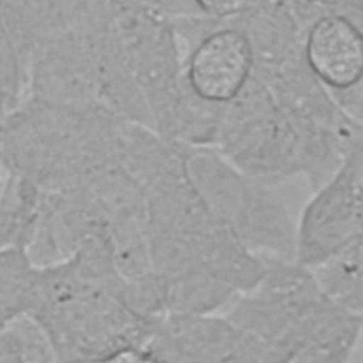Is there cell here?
Segmentation results:
<instances>
[{"label": "cell", "instance_id": "obj_1", "mask_svg": "<svg viewBox=\"0 0 363 363\" xmlns=\"http://www.w3.org/2000/svg\"><path fill=\"white\" fill-rule=\"evenodd\" d=\"M24 318L57 363H94L123 347L146 346L160 323L139 311L133 284L115 261L94 252L37 264Z\"/></svg>", "mask_w": 363, "mask_h": 363}, {"label": "cell", "instance_id": "obj_2", "mask_svg": "<svg viewBox=\"0 0 363 363\" xmlns=\"http://www.w3.org/2000/svg\"><path fill=\"white\" fill-rule=\"evenodd\" d=\"M264 264L258 282L223 313L252 340L262 363H347L362 335V313L333 303L295 261Z\"/></svg>", "mask_w": 363, "mask_h": 363}, {"label": "cell", "instance_id": "obj_3", "mask_svg": "<svg viewBox=\"0 0 363 363\" xmlns=\"http://www.w3.org/2000/svg\"><path fill=\"white\" fill-rule=\"evenodd\" d=\"M196 170L197 193L245 250L261 259L294 261L296 225L279 203L221 166L201 163Z\"/></svg>", "mask_w": 363, "mask_h": 363}, {"label": "cell", "instance_id": "obj_4", "mask_svg": "<svg viewBox=\"0 0 363 363\" xmlns=\"http://www.w3.org/2000/svg\"><path fill=\"white\" fill-rule=\"evenodd\" d=\"M362 237V162L357 153L303 210L295 231L294 261L312 268Z\"/></svg>", "mask_w": 363, "mask_h": 363}, {"label": "cell", "instance_id": "obj_5", "mask_svg": "<svg viewBox=\"0 0 363 363\" xmlns=\"http://www.w3.org/2000/svg\"><path fill=\"white\" fill-rule=\"evenodd\" d=\"M167 363H262L252 340L224 315H166L146 345Z\"/></svg>", "mask_w": 363, "mask_h": 363}, {"label": "cell", "instance_id": "obj_6", "mask_svg": "<svg viewBox=\"0 0 363 363\" xmlns=\"http://www.w3.org/2000/svg\"><path fill=\"white\" fill-rule=\"evenodd\" d=\"M251 64L250 38L237 30H221L208 35L193 52L189 79L200 98L224 102L242 88Z\"/></svg>", "mask_w": 363, "mask_h": 363}, {"label": "cell", "instance_id": "obj_7", "mask_svg": "<svg viewBox=\"0 0 363 363\" xmlns=\"http://www.w3.org/2000/svg\"><path fill=\"white\" fill-rule=\"evenodd\" d=\"M306 58L322 81L335 88H349L363 71L360 31L340 16H325L308 34Z\"/></svg>", "mask_w": 363, "mask_h": 363}, {"label": "cell", "instance_id": "obj_8", "mask_svg": "<svg viewBox=\"0 0 363 363\" xmlns=\"http://www.w3.org/2000/svg\"><path fill=\"white\" fill-rule=\"evenodd\" d=\"M41 217V190L28 179L3 170L0 189V248L33 245Z\"/></svg>", "mask_w": 363, "mask_h": 363}, {"label": "cell", "instance_id": "obj_9", "mask_svg": "<svg viewBox=\"0 0 363 363\" xmlns=\"http://www.w3.org/2000/svg\"><path fill=\"white\" fill-rule=\"evenodd\" d=\"M319 289L336 305L363 311V237L318 265L308 268Z\"/></svg>", "mask_w": 363, "mask_h": 363}, {"label": "cell", "instance_id": "obj_10", "mask_svg": "<svg viewBox=\"0 0 363 363\" xmlns=\"http://www.w3.org/2000/svg\"><path fill=\"white\" fill-rule=\"evenodd\" d=\"M35 269L28 251L0 248V330L26 316Z\"/></svg>", "mask_w": 363, "mask_h": 363}, {"label": "cell", "instance_id": "obj_11", "mask_svg": "<svg viewBox=\"0 0 363 363\" xmlns=\"http://www.w3.org/2000/svg\"><path fill=\"white\" fill-rule=\"evenodd\" d=\"M31 52L0 17V105L7 115L26 96Z\"/></svg>", "mask_w": 363, "mask_h": 363}, {"label": "cell", "instance_id": "obj_12", "mask_svg": "<svg viewBox=\"0 0 363 363\" xmlns=\"http://www.w3.org/2000/svg\"><path fill=\"white\" fill-rule=\"evenodd\" d=\"M55 9L57 0H0V17L30 52L51 31Z\"/></svg>", "mask_w": 363, "mask_h": 363}, {"label": "cell", "instance_id": "obj_13", "mask_svg": "<svg viewBox=\"0 0 363 363\" xmlns=\"http://www.w3.org/2000/svg\"><path fill=\"white\" fill-rule=\"evenodd\" d=\"M50 347L27 318H20L0 330V363H34Z\"/></svg>", "mask_w": 363, "mask_h": 363}, {"label": "cell", "instance_id": "obj_14", "mask_svg": "<svg viewBox=\"0 0 363 363\" xmlns=\"http://www.w3.org/2000/svg\"><path fill=\"white\" fill-rule=\"evenodd\" d=\"M203 10L214 16H231L244 11L257 0H196Z\"/></svg>", "mask_w": 363, "mask_h": 363}, {"label": "cell", "instance_id": "obj_15", "mask_svg": "<svg viewBox=\"0 0 363 363\" xmlns=\"http://www.w3.org/2000/svg\"><path fill=\"white\" fill-rule=\"evenodd\" d=\"M136 363H167V362H164L160 356H157L147 346H145V347H142Z\"/></svg>", "mask_w": 363, "mask_h": 363}, {"label": "cell", "instance_id": "obj_16", "mask_svg": "<svg viewBox=\"0 0 363 363\" xmlns=\"http://www.w3.org/2000/svg\"><path fill=\"white\" fill-rule=\"evenodd\" d=\"M4 118H6V113L0 105V133H1V129H3V122H4Z\"/></svg>", "mask_w": 363, "mask_h": 363}, {"label": "cell", "instance_id": "obj_17", "mask_svg": "<svg viewBox=\"0 0 363 363\" xmlns=\"http://www.w3.org/2000/svg\"><path fill=\"white\" fill-rule=\"evenodd\" d=\"M1 182H3V166L0 162V189H1Z\"/></svg>", "mask_w": 363, "mask_h": 363}, {"label": "cell", "instance_id": "obj_18", "mask_svg": "<svg viewBox=\"0 0 363 363\" xmlns=\"http://www.w3.org/2000/svg\"><path fill=\"white\" fill-rule=\"evenodd\" d=\"M52 363H57V362H54V359H52ZM95 363V362H94Z\"/></svg>", "mask_w": 363, "mask_h": 363}]
</instances>
